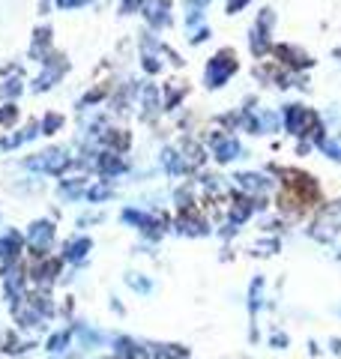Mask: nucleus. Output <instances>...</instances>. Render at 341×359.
<instances>
[{
    "label": "nucleus",
    "mask_w": 341,
    "mask_h": 359,
    "mask_svg": "<svg viewBox=\"0 0 341 359\" xmlns=\"http://www.w3.org/2000/svg\"><path fill=\"white\" fill-rule=\"evenodd\" d=\"M338 231H341V201L338 204H329L323 210V216L317 219L314 228H312V237L314 240H333Z\"/></svg>",
    "instance_id": "nucleus-1"
},
{
    "label": "nucleus",
    "mask_w": 341,
    "mask_h": 359,
    "mask_svg": "<svg viewBox=\"0 0 341 359\" xmlns=\"http://www.w3.org/2000/svg\"><path fill=\"white\" fill-rule=\"evenodd\" d=\"M234 69H236V60H234L231 51L215 54V57L210 60V66H207V84L210 87H222L227 81V75H231Z\"/></svg>",
    "instance_id": "nucleus-2"
},
{
    "label": "nucleus",
    "mask_w": 341,
    "mask_h": 359,
    "mask_svg": "<svg viewBox=\"0 0 341 359\" xmlns=\"http://www.w3.org/2000/svg\"><path fill=\"white\" fill-rule=\"evenodd\" d=\"M314 123H317L314 114L302 105H288V111H284V126H288L290 135H305Z\"/></svg>",
    "instance_id": "nucleus-3"
},
{
    "label": "nucleus",
    "mask_w": 341,
    "mask_h": 359,
    "mask_svg": "<svg viewBox=\"0 0 341 359\" xmlns=\"http://www.w3.org/2000/svg\"><path fill=\"white\" fill-rule=\"evenodd\" d=\"M269 25H272V13H269V9H264V15H260V21L252 30V51L255 54H264L269 48V39H267V27Z\"/></svg>",
    "instance_id": "nucleus-4"
},
{
    "label": "nucleus",
    "mask_w": 341,
    "mask_h": 359,
    "mask_svg": "<svg viewBox=\"0 0 341 359\" xmlns=\"http://www.w3.org/2000/svg\"><path fill=\"white\" fill-rule=\"evenodd\" d=\"M114 353H117V359H150V351L141 347L138 341H132V339H117L114 341Z\"/></svg>",
    "instance_id": "nucleus-5"
},
{
    "label": "nucleus",
    "mask_w": 341,
    "mask_h": 359,
    "mask_svg": "<svg viewBox=\"0 0 341 359\" xmlns=\"http://www.w3.org/2000/svg\"><path fill=\"white\" fill-rule=\"evenodd\" d=\"M51 224H45V222H39V224H33L30 228V243H33V249H36L39 255L45 252V245L51 243Z\"/></svg>",
    "instance_id": "nucleus-6"
},
{
    "label": "nucleus",
    "mask_w": 341,
    "mask_h": 359,
    "mask_svg": "<svg viewBox=\"0 0 341 359\" xmlns=\"http://www.w3.org/2000/svg\"><path fill=\"white\" fill-rule=\"evenodd\" d=\"M215 156H219V162H231L240 156V144L234 138H215Z\"/></svg>",
    "instance_id": "nucleus-7"
},
{
    "label": "nucleus",
    "mask_w": 341,
    "mask_h": 359,
    "mask_svg": "<svg viewBox=\"0 0 341 359\" xmlns=\"http://www.w3.org/2000/svg\"><path fill=\"white\" fill-rule=\"evenodd\" d=\"M236 183H240L246 192H267L269 189V180L260 177V174H240L236 177Z\"/></svg>",
    "instance_id": "nucleus-8"
},
{
    "label": "nucleus",
    "mask_w": 341,
    "mask_h": 359,
    "mask_svg": "<svg viewBox=\"0 0 341 359\" xmlns=\"http://www.w3.org/2000/svg\"><path fill=\"white\" fill-rule=\"evenodd\" d=\"M186 356V347L180 344H159L153 347V359H183Z\"/></svg>",
    "instance_id": "nucleus-9"
},
{
    "label": "nucleus",
    "mask_w": 341,
    "mask_h": 359,
    "mask_svg": "<svg viewBox=\"0 0 341 359\" xmlns=\"http://www.w3.org/2000/svg\"><path fill=\"white\" fill-rule=\"evenodd\" d=\"M147 18H150L153 25H165L168 21V4L165 0H150V6H147Z\"/></svg>",
    "instance_id": "nucleus-10"
},
{
    "label": "nucleus",
    "mask_w": 341,
    "mask_h": 359,
    "mask_svg": "<svg viewBox=\"0 0 341 359\" xmlns=\"http://www.w3.org/2000/svg\"><path fill=\"white\" fill-rule=\"evenodd\" d=\"M18 252H21V237L18 233H9V237L0 240V257H9V261H13Z\"/></svg>",
    "instance_id": "nucleus-11"
},
{
    "label": "nucleus",
    "mask_w": 341,
    "mask_h": 359,
    "mask_svg": "<svg viewBox=\"0 0 341 359\" xmlns=\"http://www.w3.org/2000/svg\"><path fill=\"white\" fill-rule=\"evenodd\" d=\"M252 210H255V204H252V201H248V198L236 201V204H234V210H231V222H234V224L246 222V219H248V212H252Z\"/></svg>",
    "instance_id": "nucleus-12"
},
{
    "label": "nucleus",
    "mask_w": 341,
    "mask_h": 359,
    "mask_svg": "<svg viewBox=\"0 0 341 359\" xmlns=\"http://www.w3.org/2000/svg\"><path fill=\"white\" fill-rule=\"evenodd\" d=\"M27 347H33V344H30V341H21L15 332H9L6 339H4V353H13V356H15V353H25Z\"/></svg>",
    "instance_id": "nucleus-13"
},
{
    "label": "nucleus",
    "mask_w": 341,
    "mask_h": 359,
    "mask_svg": "<svg viewBox=\"0 0 341 359\" xmlns=\"http://www.w3.org/2000/svg\"><path fill=\"white\" fill-rule=\"evenodd\" d=\"M87 249H90V240H72L69 249H66V255H69L72 261H81V257L87 255Z\"/></svg>",
    "instance_id": "nucleus-14"
},
{
    "label": "nucleus",
    "mask_w": 341,
    "mask_h": 359,
    "mask_svg": "<svg viewBox=\"0 0 341 359\" xmlns=\"http://www.w3.org/2000/svg\"><path fill=\"white\" fill-rule=\"evenodd\" d=\"M66 341H69V332H57V335H51L48 351H51V353H60L63 347H66Z\"/></svg>",
    "instance_id": "nucleus-15"
},
{
    "label": "nucleus",
    "mask_w": 341,
    "mask_h": 359,
    "mask_svg": "<svg viewBox=\"0 0 341 359\" xmlns=\"http://www.w3.org/2000/svg\"><path fill=\"white\" fill-rule=\"evenodd\" d=\"M323 150L333 156V159H341V141H335V138L329 141V138H326V141H323Z\"/></svg>",
    "instance_id": "nucleus-16"
},
{
    "label": "nucleus",
    "mask_w": 341,
    "mask_h": 359,
    "mask_svg": "<svg viewBox=\"0 0 341 359\" xmlns=\"http://www.w3.org/2000/svg\"><path fill=\"white\" fill-rule=\"evenodd\" d=\"M258 306H260V278L252 285V309H258Z\"/></svg>",
    "instance_id": "nucleus-17"
},
{
    "label": "nucleus",
    "mask_w": 341,
    "mask_h": 359,
    "mask_svg": "<svg viewBox=\"0 0 341 359\" xmlns=\"http://www.w3.org/2000/svg\"><path fill=\"white\" fill-rule=\"evenodd\" d=\"M129 285H132V287H138V290H150V285H147L144 278H138V276H129Z\"/></svg>",
    "instance_id": "nucleus-18"
},
{
    "label": "nucleus",
    "mask_w": 341,
    "mask_h": 359,
    "mask_svg": "<svg viewBox=\"0 0 341 359\" xmlns=\"http://www.w3.org/2000/svg\"><path fill=\"white\" fill-rule=\"evenodd\" d=\"M246 4H248V0H231V4H227V9H231V13H240Z\"/></svg>",
    "instance_id": "nucleus-19"
},
{
    "label": "nucleus",
    "mask_w": 341,
    "mask_h": 359,
    "mask_svg": "<svg viewBox=\"0 0 341 359\" xmlns=\"http://www.w3.org/2000/svg\"><path fill=\"white\" fill-rule=\"evenodd\" d=\"M333 351H335V353H341V341H338V339L333 341Z\"/></svg>",
    "instance_id": "nucleus-20"
},
{
    "label": "nucleus",
    "mask_w": 341,
    "mask_h": 359,
    "mask_svg": "<svg viewBox=\"0 0 341 359\" xmlns=\"http://www.w3.org/2000/svg\"><path fill=\"white\" fill-rule=\"evenodd\" d=\"M338 257H341V252H338Z\"/></svg>",
    "instance_id": "nucleus-21"
}]
</instances>
